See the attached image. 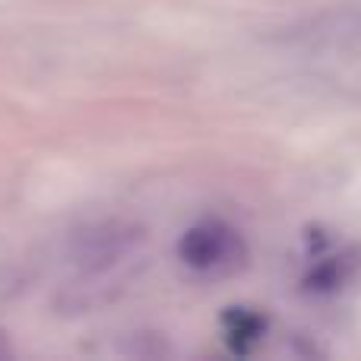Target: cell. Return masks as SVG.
Listing matches in <instances>:
<instances>
[{"label":"cell","mask_w":361,"mask_h":361,"mask_svg":"<svg viewBox=\"0 0 361 361\" xmlns=\"http://www.w3.org/2000/svg\"><path fill=\"white\" fill-rule=\"evenodd\" d=\"M314 54L326 63V80L361 89V13H336L314 32Z\"/></svg>","instance_id":"obj_1"},{"label":"cell","mask_w":361,"mask_h":361,"mask_svg":"<svg viewBox=\"0 0 361 361\" xmlns=\"http://www.w3.org/2000/svg\"><path fill=\"white\" fill-rule=\"evenodd\" d=\"M143 241V228L133 222H121V219H111V222H99L92 228L80 231L73 238V254L76 267L86 269V273H105V269L118 267L124 257H130L133 250Z\"/></svg>","instance_id":"obj_2"},{"label":"cell","mask_w":361,"mask_h":361,"mask_svg":"<svg viewBox=\"0 0 361 361\" xmlns=\"http://www.w3.org/2000/svg\"><path fill=\"white\" fill-rule=\"evenodd\" d=\"M178 254L187 267L200 269V273H219V269H231L241 263L244 244L228 225L203 222V225H193L180 238Z\"/></svg>","instance_id":"obj_3"}]
</instances>
